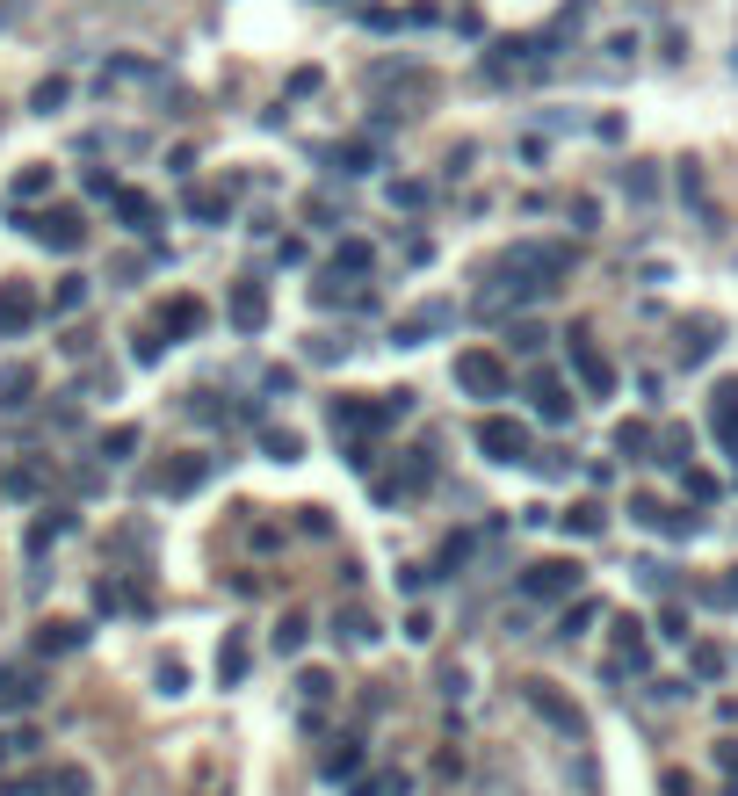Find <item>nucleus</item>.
Listing matches in <instances>:
<instances>
[{
	"instance_id": "obj_11",
	"label": "nucleus",
	"mask_w": 738,
	"mask_h": 796,
	"mask_svg": "<svg viewBox=\"0 0 738 796\" xmlns=\"http://www.w3.org/2000/svg\"><path fill=\"white\" fill-rule=\"evenodd\" d=\"M29 391H37V370L29 362H0V413L29 406Z\"/></svg>"
},
{
	"instance_id": "obj_14",
	"label": "nucleus",
	"mask_w": 738,
	"mask_h": 796,
	"mask_svg": "<svg viewBox=\"0 0 738 796\" xmlns=\"http://www.w3.org/2000/svg\"><path fill=\"white\" fill-rule=\"evenodd\" d=\"M44 688L29 681V673H15V666H0V710H29V702H37Z\"/></svg>"
},
{
	"instance_id": "obj_27",
	"label": "nucleus",
	"mask_w": 738,
	"mask_h": 796,
	"mask_svg": "<svg viewBox=\"0 0 738 796\" xmlns=\"http://www.w3.org/2000/svg\"><path fill=\"white\" fill-rule=\"evenodd\" d=\"M341 268H348V275L369 268V247H362V239H341V254H333V275H341Z\"/></svg>"
},
{
	"instance_id": "obj_25",
	"label": "nucleus",
	"mask_w": 738,
	"mask_h": 796,
	"mask_svg": "<svg viewBox=\"0 0 738 796\" xmlns=\"http://www.w3.org/2000/svg\"><path fill=\"white\" fill-rule=\"evenodd\" d=\"M95 449L109 456V464H123V456H131V449H138V427H109V435H102Z\"/></svg>"
},
{
	"instance_id": "obj_3",
	"label": "nucleus",
	"mask_w": 738,
	"mask_h": 796,
	"mask_svg": "<svg viewBox=\"0 0 738 796\" xmlns=\"http://www.w3.org/2000/svg\"><path fill=\"white\" fill-rule=\"evenodd\" d=\"M456 391H471V398H507V362L492 355V348H464V355H456Z\"/></svg>"
},
{
	"instance_id": "obj_36",
	"label": "nucleus",
	"mask_w": 738,
	"mask_h": 796,
	"mask_svg": "<svg viewBox=\"0 0 738 796\" xmlns=\"http://www.w3.org/2000/svg\"><path fill=\"white\" fill-rule=\"evenodd\" d=\"M297 645H304V616H290L283 630H275V652H297Z\"/></svg>"
},
{
	"instance_id": "obj_16",
	"label": "nucleus",
	"mask_w": 738,
	"mask_h": 796,
	"mask_svg": "<svg viewBox=\"0 0 738 796\" xmlns=\"http://www.w3.org/2000/svg\"><path fill=\"white\" fill-rule=\"evenodd\" d=\"M87 645V623H44L37 630V652H80Z\"/></svg>"
},
{
	"instance_id": "obj_19",
	"label": "nucleus",
	"mask_w": 738,
	"mask_h": 796,
	"mask_svg": "<svg viewBox=\"0 0 738 796\" xmlns=\"http://www.w3.org/2000/svg\"><path fill=\"white\" fill-rule=\"evenodd\" d=\"M333 637H348V645H377V623H369L362 608H348V616H333Z\"/></svg>"
},
{
	"instance_id": "obj_2",
	"label": "nucleus",
	"mask_w": 738,
	"mask_h": 796,
	"mask_svg": "<svg viewBox=\"0 0 738 796\" xmlns=\"http://www.w3.org/2000/svg\"><path fill=\"white\" fill-rule=\"evenodd\" d=\"M478 449H485V464H529V427L507 420V413H485L478 420Z\"/></svg>"
},
{
	"instance_id": "obj_8",
	"label": "nucleus",
	"mask_w": 738,
	"mask_h": 796,
	"mask_svg": "<svg viewBox=\"0 0 738 796\" xmlns=\"http://www.w3.org/2000/svg\"><path fill=\"white\" fill-rule=\"evenodd\" d=\"M203 478H210V456H181V464H167L160 478H152V493H174L181 500V493H196Z\"/></svg>"
},
{
	"instance_id": "obj_33",
	"label": "nucleus",
	"mask_w": 738,
	"mask_h": 796,
	"mask_svg": "<svg viewBox=\"0 0 738 796\" xmlns=\"http://www.w3.org/2000/svg\"><path fill=\"white\" fill-rule=\"evenodd\" d=\"M681 348H688V362H710V348H717V326L702 319V326H695V341H681Z\"/></svg>"
},
{
	"instance_id": "obj_39",
	"label": "nucleus",
	"mask_w": 738,
	"mask_h": 796,
	"mask_svg": "<svg viewBox=\"0 0 738 796\" xmlns=\"http://www.w3.org/2000/svg\"><path fill=\"white\" fill-rule=\"evenodd\" d=\"M160 688H167V695H181V688H189V673H181V659H167V666H160Z\"/></svg>"
},
{
	"instance_id": "obj_26",
	"label": "nucleus",
	"mask_w": 738,
	"mask_h": 796,
	"mask_svg": "<svg viewBox=\"0 0 738 796\" xmlns=\"http://www.w3.org/2000/svg\"><path fill=\"white\" fill-rule=\"evenodd\" d=\"M341 174H377V152H369L362 138H348L341 145Z\"/></svg>"
},
{
	"instance_id": "obj_29",
	"label": "nucleus",
	"mask_w": 738,
	"mask_h": 796,
	"mask_svg": "<svg viewBox=\"0 0 738 796\" xmlns=\"http://www.w3.org/2000/svg\"><path fill=\"white\" fill-rule=\"evenodd\" d=\"M623 189H630L637 203H652V196H659V181H652V167H623Z\"/></svg>"
},
{
	"instance_id": "obj_41",
	"label": "nucleus",
	"mask_w": 738,
	"mask_h": 796,
	"mask_svg": "<svg viewBox=\"0 0 738 796\" xmlns=\"http://www.w3.org/2000/svg\"><path fill=\"white\" fill-rule=\"evenodd\" d=\"M717 760H724V768H731V775H738V746H724V753H717Z\"/></svg>"
},
{
	"instance_id": "obj_37",
	"label": "nucleus",
	"mask_w": 738,
	"mask_h": 796,
	"mask_svg": "<svg viewBox=\"0 0 738 796\" xmlns=\"http://www.w3.org/2000/svg\"><path fill=\"white\" fill-rule=\"evenodd\" d=\"M297 688H304V702H326V695H333V681H326V673H319V666H312V673H304V681H297Z\"/></svg>"
},
{
	"instance_id": "obj_9",
	"label": "nucleus",
	"mask_w": 738,
	"mask_h": 796,
	"mask_svg": "<svg viewBox=\"0 0 738 796\" xmlns=\"http://www.w3.org/2000/svg\"><path fill=\"white\" fill-rule=\"evenodd\" d=\"M442 326H449V304H420L413 319H398V326H391V341H398V348H420L427 333H442Z\"/></svg>"
},
{
	"instance_id": "obj_30",
	"label": "nucleus",
	"mask_w": 738,
	"mask_h": 796,
	"mask_svg": "<svg viewBox=\"0 0 738 796\" xmlns=\"http://www.w3.org/2000/svg\"><path fill=\"white\" fill-rule=\"evenodd\" d=\"M80 304H87V283H80V275H66L58 297H51V312H80Z\"/></svg>"
},
{
	"instance_id": "obj_15",
	"label": "nucleus",
	"mask_w": 738,
	"mask_h": 796,
	"mask_svg": "<svg viewBox=\"0 0 738 796\" xmlns=\"http://www.w3.org/2000/svg\"><path fill=\"white\" fill-rule=\"evenodd\" d=\"M95 782H87V768H51V775H37V796H87Z\"/></svg>"
},
{
	"instance_id": "obj_42",
	"label": "nucleus",
	"mask_w": 738,
	"mask_h": 796,
	"mask_svg": "<svg viewBox=\"0 0 738 796\" xmlns=\"http://www.w3.org/2000/svg\"><path fill=\"white\" fill-rule=\"evenodd\" d=\"M0 485H8V471H0Z\"/></svg>"
},
{
	"instance_id": "obj_38",
	"label": "nucleus",
	"mask_w": 738,
	"mask_h": 796,
	"mask_svg": "<svg viewBox=\"0 0 738 796\" xmlns=\"http://www.w3.org/2000/svg\"><path fill=\"white\" fill-rule=\"evenodd\" d=\"M15 493H44V464H22L15 471Z\"/></svg>"
},
{
	"instance_id": "obj_28",
	"label": "nucleus",
	"mask_w": 738,
	"mask_h": 796,
	"mask_svg": "<svg viewBox=\"0 0 738 796\" xmlns=\"http://www.w3.org/2000/svg\"><path fill=\"white\" fill-rule=\"evenodd\" d=\"M507 341H514V355H536V348H543V341H550V333H543V326H536V319H521V326H514V333H507Z\"/></svg>"
},
{
	"instance_id": "obj_5",
	"label": "nucleus",
	"mask_w": 738,
	"mask_h": 796,
	"mask_svg": "<svg viewBox=\"0 0 738 796\" xmlns=\"http://www.w3.org/2000/svg\"><path fill=\"white\" fill-rule=\"evenodd\" d=\"M37 312H44V304H37L29 283H0V341H22V333L37 326Z\"/></svg>"
},
{
	"instance_id": "obj_1",
	"label": "nucleus",
	"mask_w": 738,
	"mask_h": 796,
	"mask_svg": "<svg viewBox=\"0 0 738 796\" xmlns=\"http://www.w3.org/2000/svg\"><path fill=\"white\" fill-rule=\"evenodd\" d=\"M572 268V247H558V239H521V247L500 261V275H521V283H529L536 297L558 283V275Z\"/></svg>"
},
{
	"instance_id": "obj_40",
	"label": "nucleus",
	"mask_w": 738,
	"mask_h": 796,
	"mask_svg": "<svg viewBox=\"0 0 738 796\" xmlns=\"http://www.w3.org/2000/svg\"><path fill=\"white\" fill-rule=\"evenodd\" d=\"M710 601H738V565H731V579H724V587H710Z\"/></svg>"
},
{
	"instance_id": "obj_7",
	"label": "nucleus",
	"mask_w": 738,
	"mask_h": 796,
	"mask_svg": "<svg viewBox=\"0 0 738 796\" xmlns=\"http://www.w3.org/2000/svg\"><path fill=\"white\" fill-rule=\"evenodd\" d=\"M232 326L239 333H261L268 326V290L261 283H232Z\"/></svg>"
},
{
	"instance_id": "obj_12",
	"label": "nucleus",
	"mask_w": 738,
	"mask_h": 796,
	"mask_svg": "<svg viewBox=\"0 0 738 796\" xmlns=\"http://www.w3.org/2000/svg\"><path fill=\"white\" fill-rule=\"evenodd\" d=\"M529 398H536V413H543L550 427H565V420H572V398H565V384H558V377H536V384H529Z\"/></svg>"
},
{
	"instance_id": "obj_31",
	"label": "nucleus",
	"mask_w": 738,
	"mask_h": 796,
	"mask_svg": "<svg viewBox=\"0 0 738 796\" xmlns=\"http://www.w3.org/2000/svg\"><path fill=\"white\" fill-rule=\"evenodd\" d=\"M615 449H623V456H644V449H652V427H615Z\"/></svg>"
},
{
	"instance_id": "obj_22",
	"label": "nucleus",
	"mask_w": 738,
	"mask_h": 796,
	"mask_svg": "<svg viewBox=\"0 0 738 796\" xmlns=\"http://www.w3.org/2000/svg\"><path fill=\"white\" fill-rule=\"evenodd\" d=\"M189 218H203V225H218V218H232V203H225L218 189H196V196H189Z\"/></svg>"
},
{
	"instance_id": "obj_17",
	"label": "nucleus",
	"mask_w": 738,
	"mask_h": 796,
	"mask_svg": "<svg viewBox=\"0 0 738 796\" xmlns=\"http://www.w3.org/2000/svg\"><path fill=\"white\" fill-rule=\"evenodd\" d=\"M218 681H225V688L246 681V637H225V645H218Z\"/></svg>"
},
{
	"instance_id": "obj_21",
	"label": "nucleus",
	"mask_w": 738,
	"mask_h": 796,
	"mask_svg": "<svg viewBox=\"0 0 738 796\" xmlns=\"http://www.w3.org/2000/svg\"><path fill=\"white\" fill-rule=\"evenodd\" d=\"M261 449L275 456V464H297V456H304V442L290 435V427H268V435H261Z\"/></svg>"
},
{
	"instance_id": "obj_20",
	"label": "nucleus",
	"mask_w": 738,
	"mask_h": 796,
	"mask_svg": "<svg viewBox=\"0 0 738 796\" xmlns=\"http://www.w3.org/2000/svg\"><path fill=\"white\" fill-rule=\"evenodd\" d=\"M319 768H326V782H341V775H355V768H362V746H355V739H341V746H333V753L319 760Z\"/></svg>"
},
{
	"instance_id": "obj_23",
	"label": "nucleus",
	"mask_w": 738,
	"mask_h": 796,
	"mask_svg": "<svg viewBox=\"0 0 738 796\" xmlns=\"http://www.w3.org/2000/svg\"><path fill=\"white\" fill-rule=\"evenodd\" d=\"M558 522H565L572 536H601V529H608V514H601V507H572V514H558Z\"/></svg>"
},
{
	"instance_id": "obj_24",
	"label": "nucleus",
	"mask_w": 738,
	"mask_h": 796,
	"mask_svg": "<svg viewBox=\"0 0 738 796\" xmlns=\"http://www.w3.org/2000/svg\"><path fill=\"white\" fill-rule=\"evenodd\" d=\"M44 189H51V167H22L15 174V203H37Z\"/></svg>"
},
{
	"instance_id": "obj_35",
	"label": "nucleus",
	"mask_w": 738,
	"mask_h": 796,
	"mask_svg": "<svg viewBox=\"0 0 738 796\" xmlns=\"http://www.w3.org/2000/svg\"><path fill=\"white\" fill-rule=\"evenodd\" d=\"M391 203H398V210H420V203H427V189H420V181H398Z\"/></svg>"
},
{
	"instance_id": "obj_10",
	"label": "nucleus",
	"mask_w": 738,
	"mask_h": 796,
	"mask_svg": "<svg viewBox=\"0 0 738 796\" xmlns=\"http://www.w3.org/2000/svg\"><path fill=\"white\" fill-rule=\"evenodd\" d=\"M572 370H579V384H587V398H608V391H615V370H608L587 341H572Z\"/></svg>"
},
{
	"instance_id": "obj_13",
	"label": "nucleus",
	"mask_w": 738,
	"mask_h": 796,
	"mask_svg": "<svg viewBox=\"0 0 738 796\" xmlns=\"http://www.w3.org/2000/svg\"><path fill=\"white\" fill-rule=\"evenodd\" d=\"M116 218L131 225V232H152V218H160V203L138 196V189H116Z\"/></svg>"
},
{
	"instance_id": "obj_32",
	"label": "nucleus",
	"mask_w": 738,
	"mask_h": 796,
	"mask_svg": "<svg viewBox=\"0 0 738 796\" xmlns=\"http://www.w3.org/2000/svg\"><path fill=\"white\" fill-rule=\"evenodd\" d=\"M37 753V731H8V739H0V760H29Z\"/></svg>"
},
{
	"instance_id": "obj_34",
	"label": "nucleus",
	"mask_w": 738,
	"mask_h": 796,
	"mask_svg": "<svg viewBox=\"0 0 738 796\" xmlns=\"http://www.w3.org/2000/svg\"><path fill=\"white\" fill-rule=\"evenodd\" d=\"M29 102H37V116H51L58 102H66V80H44V87H37V95H29Z\"/></svg>"
},
{
	"instance_id": "obj_6",
	"label": "nucleus",
	"mask_w": 738,
	"mask_h": 796,
	"mask_svg": "<svg viewBox=\"0 0 738 796\" xmlns=\"http://www.w3.org/2000/svg\"><path fill=\"white\" fill-rule=\"evenodd\" d=\"M22 225H29V232H37V239H44V247H51V254H73V247H80V239H87V225L73 218V210H44V218H22Z\"/></svg>"
},
{
	"instance_id": "obj_18",
	"label": "nucleus",
	"mask_w": 738,
	"mask_h": 796,
	"mask_svg": "<svg viewBox=\"0 0 738 796\" xmlns=\"http://www.w3.org/2000/svg\"><path fill=\"white\" fill-rule=\"evenodd\" d=\"M160 326H167V333H196V326H203V304H196V297H174L167 312H160Z\"/></svg>"
},
{
	"instance_id": "obj_4",
	"label": "nucleus",
	"mask_w": 738,
	"mask_h": 796,
	"mask_svg": "<svg viewBox=\"0 0 738 796\" xmlns=\"http://www.w3.org/2000/svg\"><path fill=\"white\" fill-rule=\"evenodd\" d=\"M579 579H587V572H579L572 558H543V565L521 572V594H529V601H558V594H572V587H579Z\"/></svg>"
}]
</instances>
